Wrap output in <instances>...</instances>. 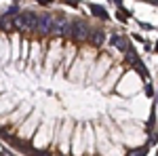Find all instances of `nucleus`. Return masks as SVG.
<instances>
[{
  "label": "nucleus",
  "instance_id": "f257e3e1",
  "mask_svg": "<svg viewBox=\"0 0 158 156\" xmlns=\"http://www.w3.org/2000/svg\"><path fill=\"white\" fill-rule=\"evenodd\" d=\"M13 27H15V30L36 32V30H38V13H34V11H21L17 17H13Z\"/></svg>",
  "mask_w": 158,
  "mask_h": 156
},
{
  "label": "nucleus",
  "instance_id": "f03ea898",
  "mask_svg": "<svg viewBox=\"0 0 158 156\" xmlns=\"http://www.w3.org/2000/svg\"><path fill=\"white\" fill-rule=\"evenodd\" d=\"M36 127H38V114H32V116L21 124L23 131H19V137H21V139H30V137L34 135V131H36Z\"/></svg>",
  "mask_w": 158,
  "mask_h": 156
},
{
  "label": "nucleus",
  "instance_id": "7ed1b4c3",
  "mask_svg": "<svg viewBox=\"0 0 158 156\" xmlns=\"http://www.w3.org/2000/svg\"><path fill=\"white\" fill-rule=\"evenodd\" d=\"M51 137V131L44 127V124H40L36 131V139H34V148H47V141H49Z\"/></svg>",
  "mask_w": 158,
  "mask_h": 156
},
{
  "label": "nucleus",
  "instance_id": "20e7f679",
  "mask_svg": "<svg viewBox=\"0 0 158 156\" xmlns=\"http://www.w3.org/2000/svg\"><path fill=\"white\" fill-rule=\"evenodd\" d=\"M112 44H114L116 48H120V51H124V53L131 48V42H129V38L122 36V34H114V36H112Z\"/></svg>",
  "mask_w": 158,
  "mask_h": 156
},
{
  "label": "nucleus",
  "instance_id": "39448f33",
  "mask_svg": "<svg viewBox=\"0 0 158 156\" xmlns=\"http://www.w3.org/2000/svg\"><path fill=\"white\" fill-rule=\"evenodd\" d=\"M89 40H91V42H95V44H103V40H106V32H103V30H93V27H91V34H89Z\"/></svg>",
  "mask_w": 158,
  "mask_h": 156
},
{
  "label": "nucleus",
  "instance_id": "423d86ee",
  "mask_svg": "<svg viewBox=\"0 0 158 156\" xmlns=\"http://www.w3.org/2000/svg\"><path fill=\"white\" fill-rule=\"evenodd\" d=\"M0 30H2V32H11V30H15V27H13V19L6 17L4 13L0 15Z\"/></svg>",
  "mask_w": 158,
  "mask_h": 156
},
{
  "label": "nucleus",
  "instance_id": "0eeeda50",
  "mask_svg": "<svg viewBox=\"0 0 158 156\" xmlns=\"http://www.w3.org/2000/svg\"><path fill=\"white\" fill-rule=\"evenodd\" d=\"M89 9H91V13H93L95 17H99V19H110V15L106 13V9H103V6H99V4H91Z\"/></svg>",
  "mask_w": 158,
  "mask_h": 156
},
{
  "label": "nucleus",
  "instance_id": "6e6552de",
  "mask_svg": "<svg viewBox=\"0 0 158 156\" xmlns=\"http://www.w3.org/2000/svg\"><path fill=\"white\" fill-rule=\"evenodd\" d=\"M61 2H63V4H68V6H74V9H78V4H80L78 0H61Z\"/></svg>",
  "mask_w": 158,
  "mask_h": 156
},
{
  "label": "nucleus",
  "instance_id": "1a4fd4ad",
  "mask_svg": "<svg viewBox=\"0 0 158 156\" xmlns=\"http://www.w3.org/2000/svg\"><path fill=\"white\" fill-rule=\"evenodd\" d=\"M36 2H38V4H42V6H49L53 0H36Z\"/></svg>",
  "mask_w": 158,
  "mask_h": 156
},
{
  "label": "nucleus",
  "instance_id": "9d476101",
  "mask_svg": "<svg viewBox=\"0 0 158 156\" xmlns=\"http://www.w3.org/2000/svg\"><path fill=\"white\" fill-rule=\"evenodd\" d=\"M110 2H112V4H116L118 9H120V6H122V0H110Z\"/></svg>",
  "mask_w": 158,
  "mask_h": 156
},
{
  "label": "nucleus",
  "instance_id": "9b49d317",
  "mask_svg": "<svg viewBox=\"0 0 158 156\" xmlns=\"http://www.w3.org/2000/svg\"><path fill=\"white\" fill-rule=\"evenodd\" d=\"M156 51H158V42H156Z\"/></svg>",
  "mask_w": 158,
  "mask_h": 156
},
{
  "label": "nucleus",
  "instance_id": "f8f14e48",
  "mask_svg": "<svg viewBox=\"0 0 158 156\" xmlns=\"http://www.w3.org/2000/svg\"><path fill=\"white\" fill-rule=\"evenodd\" d=\"M148 2H150V0H148Z\"/></svg>",
  "mask_w": 158,
  "mask_h": 156
}]
</instances>
